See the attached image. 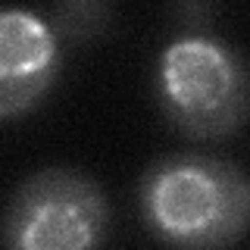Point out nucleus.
<instances>
[{"label":"nucleus","instance_id":"obj_1","mask_svg":"<svg viewBox=\"0 0 250 250\" xmlns=\"http://www.w3.org/2000/svg\"><path fill=\"white\" fill-rule=\"evenodd\" d=\"M147 229L175 250H229L250 231V178L222 156L172 153L138 185Z\"/></svg>","mask_w":250,"mask_h":250},{"label":"nucleus","instance_id":"obj_2","mask_svg":"<svg viewBox=\"0 0 250 250\" xmlns=\"http://www.w3.org/2000/svg\"><path fill=\"white\" fill-rule=\"evenodd\" d=\"M156 97L182 135L225 138L250 116V72L241 53L219 38L185 35L160 53Z\"/></svg>","mask_w":250,"mask_h":250},{"label":"nucleus","instance_id":"obj_3","mask_svg":"<svg viewBox=\"0 0 250 250\" xmlns=\"http://www.w3.org/2000/svg\"><path fill=\"white\" fill-rule=\"evenodd\" d=\"M3 231L10 250H100L109 234V203L84 172L41 169L13 191Z\"/></svg>","mask_w":250,"mask_h":250},{"label":"nucleus","instance_id":"obj_4","mask_svg":"<svg viewBox=\"0 0 250 250\" xmlns=\"http://www.w3.org/2000/svg\"><path fill=\"white\" fill-rule=\"evenodd\" d=\"M60 72L53 25L25 10L0 16V116L16 119L41 104Z\"/></svg>","mask_w":250,"mask_h":250},{"label":"nucleus","instance_id":"obj_5","mask_svg":"<svg viewBox=\"0 0 250 250\" xmlns=\"http://www.w3.org/2000/svg\"><path fill=\"white\" fill-rule=\"evenodd\" d=\"M109 10L106 3H91V0H72L62 3L53 13V31H60L69 41H88V38L100 35L109 25Z\"/></svg>","mask_w":250,"mask_h":250}]
</instances>
